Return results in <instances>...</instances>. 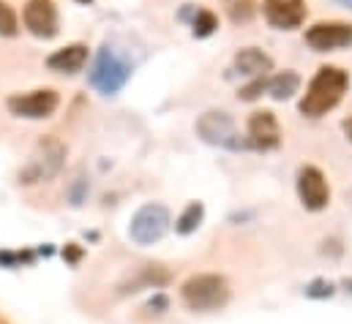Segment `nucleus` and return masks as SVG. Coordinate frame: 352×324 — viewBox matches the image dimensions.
I'll use <instances>...</instances> for the list:
<instances>
[{"label": "nucleus", "instance_id": "f257e3e1", "mask_svg": "<svg viewBox=\"0 0 352 324\" xmlns=\"http://www.w3.org/2000/svg\"><path fill=\"white\" fill-rule=\"evenodd\" d=\"M350 87V74L339 66H322L317 69V74L311 77L298 109L303 117H322L328 115L331 109H336L344 98Z\"/></svg>", "mask_w": 352, "mask_h": 324}, {"label": "nucleus", "instance_id": "f03ea898", "mask_svg": "<svg viewBox=\"0 0 352 324\" xmlns=\"http://www.w3.org/2000/svg\"><path fill=\"white\" fill-rule=\"evenodd\" d=\"M230 284L224 275L219 273H199L191 275L183 286H180V300L188 311L194 314H210V311H221L230 303Z\"/></svg>", "mask_w": 352, "mask_h": 324}, {"label": "nucleus", "instance_id": "7ed1b4c3", "mask_svg": "<svg viewBox=\"0 0 352 324\" xmlns=\"http://www.w3.org/2000/svg\"><path fill=\"white\" fill-rule=\"evenodd\" d=\"M63 163H66V145H63L60 139L47 137V139H41V142L33 148L30 159H28V163L19 169L16 180H19L22 185L50 183L52 177H58V174H60Z\"/></svg>", "mask_w": 352, "mask_h": 324}, {"label": "nucleus", "instance_id": "20e7f679", "mask_svg": "<svg viewBox=\"0 0 352 324\" xmlns=\"http://www.w3.org/2000/svg\"><path fill=\"white\" fill-rule=\"evenodd\" d=\"M170 227H173V213L162 202H148L131 216L129 240L140 245V248H148V245H156L159 240H164Z\"/></svg>", "mask_w": 352, "mask_h": 324}, {"label": "nucleus", "instance_id": "39448f33", "mask_svg": "<svg viewBox=\"0 0 352 324\" xmlns=\"http://www.w3.org/2000/svg\"><path fill=\"white\" fill-rule=\"evenodd\" d=\"M131 80V66L109 47H101L93 58L88 82L101 93V95H115L126 87V82Z\"/></svg>", "mask_w": 352, "mask_h": 324}, {"label": "nucleus", "instance_id": "423d86ee", "mask_svg": "<svg viewBox=\"0 0 352 324\" xmlns=\"http://www.w3.org/2000/svg\"><path fill=\"white\" fill-rule=\"evenodd\" d=\"M197 134L202 137V142H208L213 148H224V150H243L246 148V137H241L232 115L224 109L205 112L197 120Z\"/></svg>", "mask_w": 352, "mask_h": 324}, {"label": "nucleus", "instance_id": "0eeeda50", "mask_svg": "<svg viewBox=\"0 0 352 324\" xmlns=\"http://www.w3.org/2000/svg\"><path fill=\"white\" fill-rule=\"evenodd\" d=\"M60 104V95L52 87H41V90H30V93H14L8 95L6 106L14 117H25V120H44L52 117L55 109Z\"/></svg>", "mask_w": 352, "mask_h": 324}, {"label": "nucleus", "instance_id": "6e6552de", "mask_svg": "<svg viewBox=\"0 0 352 324\" xmlns=\"http://www.w3.org/2000/svg\"><path fill=\"white\" fill-rule=\"evenodd\" d=\"M298 196H300V205L311 213H320L331 205V185L322 169L311 163L298 169Z\"/></svg>", "mask_w": 352, "mask_h": 324}, {"label": "nucleus", "instance_id": "1a4fd4ad", "mask_svg": "<svg viewBox=\"0 0 352 324\" xmlns=\"http://www.w3.org/2000/svg\"><path fill=\"white\" fill-rule=\"evenodd\" d=\"M306 44H309L314 52H336V49H342V47H350L352 22H339V19L314 22V25L306 30Z\"/></svg>", "mask_w": 352, "mask_h": 324}, {"label": "nucleus", "instance_id": "9d476101", "mask_svg": "<svg viewBox=\"0 0 352 324\" xmlns=\"http://www.w3.org/2000/svg\"><path fill=\"white\" fill-rule=\"evenodd\" d=\"M281 145V126L270 109L252 112L246 123V148L252 150H276Z\"/></svg>", "mask_w": 352, "mask_h": 324}, {"label": "nucleus", "instance_id": "9b49d317", "mask_svg": "<svg viewBox=\"0 0 352 324\" xmlns=\"http://www.w3.org/2000/svg\"><path fill=\"white\" fill-rule=\"evenodd\" d=\"M22 22L36 38H55L60 27L58 5L52 0H28L22 8Z\"/></svg>", "mask_w": 352, "mask_h": 324}, {"label": "nucleus", "instance_id": "f8f14e48", "mask_svg": "<svg viewBox=\"0 0 352 324\" xmlns=\"http://www.w3.org/2000/svg\"><path fill=\"white\" fill-rule=\"evenodd\" d=\"M263 14L270 27L295 30L303 25L309 8H306V0H263Z\"/></svg>", "mask_w": 352, "mask_h": 324}, {"label": "nucleus", "instance_id": "ddd939ff", "mask_svg": "<svg viewBox=\"0 0 352 324\" xmlns=\"http://www.w3.org/2000/svg\"><path fill=\"white\" fill-rule=\"evenodd\" d=\"M88 63V47L85 44H69L47 58V69L58 74H77Z\"/></svg>", "mask_w": 352, "mask_h": 324}, {"label": "nucleus", "instance_id": "4468645a", "mask_svg": "<svg viewBox=\"0 0 352 324\" xmlns=\"http://www.w3.org/2000/svg\"><path fill=\"white\" fill-rule=\"evenodd\" d=\"M232 69L243 77H252V80H263L265 74L273 69V60L270 55H265L260 47H243L235 60H232Z\"/></svg>", "mask_w": 352, "mask_h": 324}, {"label": "nucleus", "instance_id": "2eb2a0df", "mask_svg": "<svg viewBox=\"0 0 352 324\" xmlns=\"http://www.w3.org/2000/svg\"><path fill=\"white\" fill-rule=\"evenodd\" d=\"M298 90H300V74L292 71V69L273 74V77L267 80V84H265V93H267L270 98H276V101H287V98H292Z\"/></svg>", "mask_w": 352, "mask_h": 324}, {"label": "nucleus", "instance_id": "dca6fc26", "mask_svg": "<svg viewBox=\"0 0 352 324\" xmlns=\"http://www.w3.org/2000/svg\"><path fill=\"white\" fill-rule=\"evenodd\" d=\"M202 216H205L202 202H188V205L183 207V213L177 216L175 232L177 235H191V232H197L199 224H202Z\"/></svg>", "mask_w": 352, "mask_h": 324}, {"label": "nucleus", "instance_id": "f3484780", "mask_svg": "<svg viewBox=\"0 0 352 324\" xmlns=\"http://www.w3.org/2000/svg\"><path fill=\"white\" fill-rule=\"evenodd\" d=\"M219 30V16L213 14V11H208V8H199L197 14H194V19H191V33L197 36V38H208V36H213Z\"/></svg>", "mask_w": 352, "mask_h": 324}, {"label": "nucleus", "instance_id": "a211bd4d", "mask_svg": "<svg viewBox=\"0 0 352 324\" xmlns=\"http://www.w3.org/2000/svg\"><path fill=\"white\" fill-rule=\"evenodd\" d=\"M170 281V275L162 270V267H145L131 284H129V289H123V292H140L142 286H159V284H167Z\"/></svg>", "mask_w": 352, "mask_h": 324}, {"label": "nucleus", "instance_id": "6ab92c4d", "mask_svg": "<svg viewBox=\"0 0 352 324\" xmlns=\"http://www.w3.org/2000/svg\"><path fill=\"white\" fill-rule=\"evenodd\" d=\"M19 33V19L14 14V8L0 0V36H16Z\"/></svg>", "mask_w": 352, "mask_h": 324}, {"label": "nucleus", "instance_id": "aec40b11", "mask_svg": "<svg viewBox=\"0 0 352 324\" xmlns=\"http://www.w3.org/2000/svg\"><path fill=\"white\" fill-rule=\"evenodd\" d=\"M254 14H257V5H254V0H235V3L230 5V16H232V22H235V25H241V22H249Z\"/></svg>", "mask_w": 352, "mask_h": 324}, {"label": "nucleus", "instance_id": "412c9836", "mask_svg": "<svg viewBox=\"0 0 352 324\" xmlns=\"http://www.w3.org/2000/svg\"><path fill=\"white\" fill-rule=\"evenodd\" d=\"M265 84H267V80H265V77H263V80H254L252 84H246V87L238 93V98H241V101H254L260 93H265Z\"/></svg>", "mask_w": 352, "mask_h": 324}, {"label": "nucleus", "instance_id": "4be33fe9", "mask_svg": "<svg viewBox=\"0 0 352 324\" xmlns=\"http://www.w3.org/2000/svg\"><path fill=\"white\" fill-rule=\"evenodd\" d=\"M333 294V286L331 284H325V281H314V284H309L306 286V297H331Z\"/></svg>", "mask_w": 352, "mask_h": 324}, {"label": "nucleus", "instance_id": "5701e85b", "mask_svg": "<svg viewBox=\"0 0 352 324\" xmlns=\"http://www.w3.org/2000/svg\"><path fill=\"white\" fill-rule=\"evenodd\" d=\"M167 308H170V300H167L164 294H156V297L145 305V311H153V314H164Z\"/></svg>", "mask_w": 352, "mask_h": 324}, {"label": "nucleus", "instance_id": "b1692460", "mask_svg": "<svg viewBox=\"0 0 352 324\" xmlns=\"http://www.w3.org/2000/svg\"><path fill=\"white\" fill-rule=\"evenodd\" d=\"M342 131H344V137H347V139L352 142V115H350V117H344V120H342Z\"/></svg>", "mask_w": 352, "mask_h": 324}, {"label": "nucleus", "instance_id": "393cba45", "mask_svg": "<svg viewBox=\"0 0 352 324\" xmlns=\"http://www.w3.org/2000/svg\"><path fill=\"white\" fill-rule=\"evenodd\" d=\"M336 3H339V5H344V8H350V11H352V0H336Z\"/></svg>", "mask_w": 352, "mask_h": 324}, {"label": "nucleus", "instance_id": "a878e982", "mask_svg": "<svg viewBox=\"0 0 352 324\" xmlns=\"http://www.w3.org/2000/svg\"><path fill=\"white\" fill-rule=\"evenodd\" d=\"M77 3H90V0H77Z\"/></svg>", "mask_w": 352, "mask_h": 324}]
</instances>
